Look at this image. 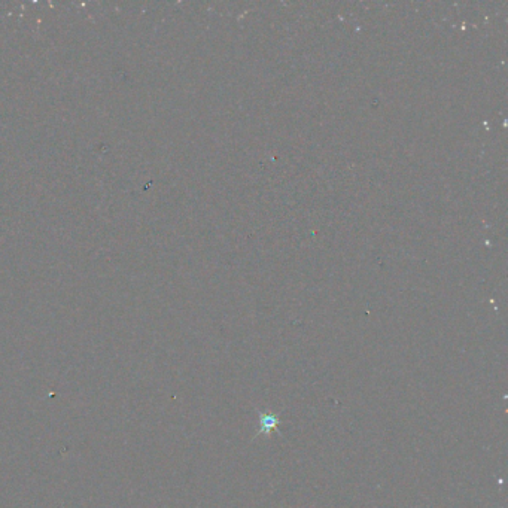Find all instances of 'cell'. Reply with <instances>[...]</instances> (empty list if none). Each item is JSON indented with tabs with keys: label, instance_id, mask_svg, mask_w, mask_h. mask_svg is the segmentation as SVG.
<instances>
[{
	"label": "cell",
	"instance_id": "cell-1",
	"mask_svg": "<svg viewBox=\"0 0 508 508\" xmlns=\"http://www.w3.org/2000/svg\"><path fill=\"white\" fill-rule=\"evenodd\" d=\"M274 425H276V420H274V417H272V416H265V417H264V426H265V428H264L262 431L272 430Z\"/></svg>",
	"mask_w": 508,
	"mask_h": 508
}]
</instances>
